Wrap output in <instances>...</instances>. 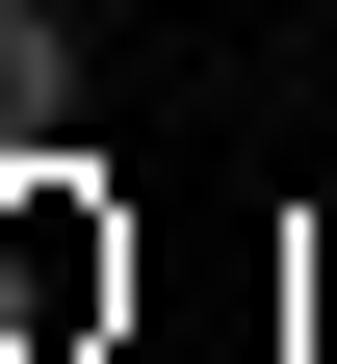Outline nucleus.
Wrapping results in <instances>:
<instances>
[{"label": "nucleus", "instance_id": "obj_1", "mask_svg": "<svg viewBox=\"0 0 337 364\" xmlns=\"http://www.w3.org/2000/svg\"><path fill=\"white\" fill-rule=\"evenodd\" d=\"M53 130H78V26H53V0H0V156H53Z\"/></svg>", "mask_w": 337, "mask_h": 364}]
</instances>
